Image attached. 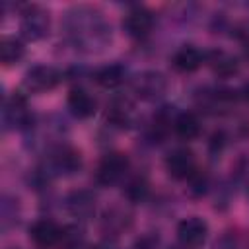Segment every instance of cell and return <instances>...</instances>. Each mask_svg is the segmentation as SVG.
I'll list each match as a JSON object with an SVG mask.
<instances>
[{
	"instance_id": "20",
	"label": "cell",
	"mask_w": 249,
	"mask_h": 249,
	"mask_svg": "<svg viewBox=\"0 0 249 249\" xmlns=\"http://www.w3.org/2000/svg\"><path fill=\"white\" fill-rule=\"evenodd\" d=\"M214 249H243V243L235 235H224L220 241H216Z\"/></svg>"
},
{
	"instance_id": "11",
	"label": "cell",
	"mask_w": 249,
	"mask_h": 249,
	"mask_svg": "<svg viewBox=\"0 0 249 249\" xmlns=\"http://www.w3.org/2000/svg\"><path fill=\"white\" fill-rule=\"evenodd\" d=\"M66 101H68L70 113L74 117H78V119H88V117H91L95 113V101L91 99V95L86 89H80V88L72 89L68 93Z\"/></svg>"
},
{
	"instance_id": "8",
	"label": "cell",
	"mask_w": 249,
	"mask_h": 249,
	"mask_svg": "<svg viewBox=\"0 0 249 249\" xmlns=\"http://www.w3.org/2000/svg\"><path fill=\"white\" fill-rule=\"evenodd\" d=\"M152 25H154V16H152V12L146 10V8H140V6L132 8V10L124 16V19H123L124 31H126L130 37H136V39L146 37V35L150 33Z\"/></svg>"
},
{
	"instance_id": "10",
	"label": "cell",
	"mask_w": 249,
	"mask_h": 249,
	"mask_svg": "<svg viewBox=\"0 0 249 249\" xmlns=\"http://www.w3.org/2000/svg\"><path fill=\"white\" fill-rule=\"evenodd\" d=\"M29 235L39 247H53L58 245L62 237V230L53 222V220H37L29 228Z\"/></svg>"
},
{
	"instance_id": "17",
	"label": "cell",
	"mask_w": 249,
	"mask_h": 249,
	"mask_svg": "<svg viewBox=\"0 0 249 249\" xmlns=\"http://www.w3.org/2000/svg\"><path fill=\"white\" fill-rule=\"evenodd\" d=\"M210 64L222 76H230V74L237 72V60L231 54H226V53H212Z\"/></svg>"
},
{
	"instance_id": "3",
	"label": "cell",
	"mask_w": 249,
	"mask_h": 249,
	"mask_svg": "<svg viewBox=\"0 0 249 249\" xmlns=\"http://www.w3.org/2000/svg\"><path fill=\"white\" fill-rule=\"evenodd\" d=\"M128 169V158L121 152H111L107 156H103V160L99 161L97 165V173H95V179L99 185H115L117 181H121L124 177Z\"/></svg>"
},
{
	"instance_id": "14",
	"label": "cell",
	"mask_w": 249,
	"mask_h": 249,
	"mask_svg": "<svg viewBox=\"0 0 249 249\" xmlns=\"http://www.w3.org/2000/svg\"><path fill=\"white\" fill-rule=\"evenodd\" d=\"M23 54H25V47H23V43L19 39L4 37L0 41V60H2V64L10 66V64L18 62V60H21Z\"/></svg>"
},
{
	"instance_id": "2",
	"label": "cell",
	"mask_w": 249,
	"mask_h": 249,
	"mask_svg": "<svg viewBox=\"0 0 249 249\" xmlns=\"http://www.w3.org/2000/svg\"><path fill=\"white\" fill-rule=\"evenodd\" d=\"M19 31L27 41H39L49 33V14L39 6H27L21 14Z\"/></svg>"
},
{
	"instance_id": "4",
	"label": "cell",
	"mask_w": 249,
	"mask_h": 249,
	"mask_svg": "<svg viewBox=\"0 0 249 249\" xmlns=\"http://www.w3.org/2000/svg\"><path fill=\"white\" fill-rule=\"evenodd\" d=\"M132 89L134 93L140 97V99H146V101H152V99H158L165 93L167 89V80L161 72H156V70H146V72H140L134 82H132Z\"/></svg>"
},
{
	"instance_id": "1",
	"label": "cell",
	"mask_w": 249,
	"mask_h": 249,
	"mask_svg": "<svg viewBox=\"0 0 249 249\" xmlns=\"http://www.w3.org/2000/svg\"><path fill=\"white\" fill-rule=\"evenodd\" d=\"M64 27L70 41L88 53L101 51L111 41V27L105 23L103 14L91 6H76L68 10Z\"/></svg>"
},
{
	"instance_id": "5",
	"label": "cell",
	"mask_w": 249,
	"mask_h": 249,
	"mask_svg": "<svg viewBox=\"0 0 249 249\" xmlns=\"http://www.w3.org/2000/svg\"><path fill=\"white\" fill-rule=\"evenodd\" d=\"M206 235H208V224L198 216L185 218L177 226V237H179L181 245L187 247V249L202 247L204 241H206Z\"/></svg>"
},
{
	"instance_id": "19",
	"label": "cell",
	"mask_w": 249,
	"mask_h": 249,
	"mask_svg": "<svg viewBox=\"0 0 249 249\" xmlns=\"http://www.w3.org/2000/svg\"><path fill=\"white\" fill-rule=\"evenodd\" d=\"M146 193H148V187H146V183H144L142 179L132 181V183L128 185V189H126L128 198H130V200H134V202H140V200L146 196Z\"/></svg>"
},
{
	"instance_id": "7",
	"label": "cell",
	"mask_w": 249,
	"mask_h": 249,
	"mask_svg": "<svg viewBox=\"0 0 249 249\" xmlns=\"http://www.w3.org/2000/svg\"><path fill=\"white\" fill-rule=\"evenodd\" d=\"M2 119L4 124L8 128H21L29 123V109H27V101L23 95L14 93L10 99L4 101V109H2Z\"/></svg>"
},
{
	"instance_id": "9",
	"label": "cell",
	"mask_w": 249,
	"mask_h": 249,
	"mask_svg": "<svg viewBox=\"0 0 249 249\" xmlns=\"http://www.w3.org/2000/svg\"><path fill=\"white\" fill-rule=\"evenodd\" d=\"M165 167L173 179H189L195 173V156L187 148H177L167 156Z\"/></svg>"
},
{
	"instance_id": "6",
	"label": "cell",
	"mask_w": 249,
	"mask_h": 249,
	"mask_svg": "<svg viewBox=\"0 0 249 249\" xmlns=\"http://www.w3.org/2000/svg\"><path fill=\"white\" fill-rule=\"evenodd\" d=\"M58 82H60V72L53 66H33L31 70L25 72V78H23L25 89L33 91V93L49 91Z\"/></svg>"
},
{
	"instance_id": "18",
	"label": "cell",
	"mask_w": 249,
	"mask_h": 249,
	"mask_svg": "<svg viewBox=\"0 0 249 249\" xmlns=\"http://www.w3.org/2000/svg\"><path fill=\"white\" fill-rule=\"evenodd\" d=\"M54 163L60 171H76L80 167V156L76 152H68V150H62L58 156H54Z\"/></svg>"
},
{
	"instance_id": "12",
	"label": "cell",
	"mask_w": 249,
	"mask_h": 249,
	"mask_svg": "<svg viewBox=\"0 0 249 249\" xmlns=\"http://www.w3.org/2000/svg\"><path fill=\"white\" fill-rule=\"evenodd\" d=\"M202 60L204 54L193 45H185L173 54V66L179 72H193L202 64Z\"/></svg>"
},
{
	"instance_id": "15",
	"label": "cell",
	"mask_w": 249,
	"mask_h": 249,
	"mask_svg": "<svg viewBox=\"0 0 249 249\" xmlns=\"http://www.w3.org/2000/svg\"><path fill=\"white\" fill-rule=\"evenodd\" d=\"M95 80H97L99 86L111 89V88H117V86L123 84V80H124V70H123V66H119V64H109V66H103V68L97 70Z\"/></svg>"
},
{
	"instance_id": "23",
	"label": "cell",
	"mask_w": 249,
	"mask_h": 249,
	"mask_svg": "<svg viewBox=\"0 0 249 249\" xmlns=\"http://www.w3.org/2000/svg\"><path fill=\"white\" fill-rule=\"evenodd\" d=\"M247 54H249V53H247Z\"/></svg>"
},
{
	"instance_id": "16",
	"label": "cell",
	"mask_w": 249,
	"mask_h": 249,
	"mask_svg": "<svg viewBox=\"0 0 249 249\" xmlns=\"http://www.w3.org/2000/svg\"><path fill=\"white\" fill-rule=\"evenodd\" d=\"M66 206L74 216H88L93 210V196L89 193H84V191L72 193L66 200Z\"/></svg>"
},
{
	"instance_id": "13",
	"label": "cell",
	"mask_w": 249,
	"mask_h": 249,
	"mask_svg": "<svg viewBox=\"0 0 249 249\" xmlns=\"http://www.w3.org/2000/svg\"><path fill=\"white\" fill-rule=\"evenodd\" d=\"M173 130L183 140H193L200 134V123L193 113H179L173 121Z\"/></svg>"
},
{
	"instance_id": "22",
	"label": "cell",
	"mask_w": 249,
	"mask_h": 249,
	"mask_svg": "<svg viewBox=\"0 0 249 249\" xmlns=\"http://www.w3.org/2000/svg\"><path fill=\"white\" fill-rule=\"evenodd\" d=\"M97 249H111V247H103V245H101V247H97Z\"/></svg>"
},
{
	"instance_id": "21",
	"label": "cell",
	"mask_w": 249,
	"mask_h": 249,
	"mask_svg": "<svg viewBox=\"0 0 249 249\" xmlns=\"http://www.w3.org/2000/svg\"><path fill=\"white\" fill-rule=\"evenodd\" d=\"M241 93H243V97H245V99L249 101V84H245V86H243V89H241Z\"/></svg>"
}]
</instances>
